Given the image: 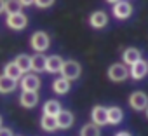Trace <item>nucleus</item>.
Returning <instances> with one entry per match:
<instances>
[{
	"instance_id": "nucleus-1",
	"label": "nucleus",
	"mask_w": 148,
	"mask_h": 136,
	"mask_svg": "<svg viewBox=\"0 0 148 136\" xmlns=\"http://www.w3.org/2000/svg\"><path fill=\"white\" fill-rule=\"evenodd\" d=\"M30 45L37 54H44V51H47L51 45V38L45 32H35L30 38Z\"/></svg>"
},
{
	"instance_id": "nucleus-2",
	"label": "nucleus",
	"mask_w": 148,
	"mask_h": 136,
	"mask_svg": "<svg viewBox=\"0 0 148 136\" xmlns=\"http://www.w3.org/2000/svg\"><path fill=\"white\" fill-rule=\"evenodd\" d=\"M61 77L63 79H66L68 82H71V80H75V79H79L80 77V73H82V68H80V65L77 63V61H73V59H70V61H64L63 63V66H61Z\"/></svg>"
},
{
	"instance_id": "nucleus-3",
	"label": "nucleus",
	"mask_w": 148,
	"mask_h": 136,
	"mask_svg": "<svg viewBox=\"0 0 148 136\" xmlns=\"http://www.w3.org/2000/svg\"><path fill=\"white\" fill-rule=\"evenodd\" d=\"M21 89L23 93H37L40 89V79L35 73H26L21 79Z\"/></svg>"
},
{
	"instance_id": "nucleus-4",
	"label": "nucleus",
	"mask_w": 148,
	"mask_h": 136,
	"mask_svg": "<svg viewBox=\"0 0 148 136\" xmlns=\"http://www.w3.org/2000/svg\"><path fill=\"white\" fill-rule=\"evenodd\" d=\"M7 26L11 28V30H16V32H19V30H25L26 26H28V16L26 14H23V12H19V14H11V16H7Z\"/></svg>"
},
{
	"instance_id": "nucleus-5",
	"label": "nucleus",
	"mask_w": 148,
	"mask_h": 136,
	"mask_svg": "<svg viewBox=\"0 0 148 136\" xmlns=\"http://www.w3.org/2000/svg\"><path fill=\"white\" fill-rule=\"evenodd\" d=\"M127 75H129L127 68H125L124 65H120V63H115V65H112V66L108 68V77H110V80H113V82H122V80L127 79Z\"/></svg>"
},
{
	"instance_id": "nucleus-6",
	"label": "nucleus",
	"mask_w": 148,
	"mask_h": 136,
	"mask_svg": "<svg viewBox=\"0 0 148 136\" xmlns=\"http://www.w3.org/2000/svg\"><path fill=\"white\" fill-rule=\"evenodd\" d=\"M129 105L134 108V110H146L148 106V96L143 93V91H136L129 96Z\"/></svg>"
},
{
	"instance_id": "nucleus-7",
	"label": "nucleus",
	"mask_w": 148,
	"mask_h": 136,
	"mask_svg": "<svg viewBox=\"0 0 148 136\" xmlns=\"http://www.w3.org/2000/svg\"><path fill=\"white\" fill-rule=\"evenodd\" d=\"M91 117H92V124L94 126H98V127L99 126H105V124H108V108L98 105V106L92 108Z\"/></svg>"
},
{
	"instance_id": "nucleus-8",
	"label": "nucleus",
	"mask_w": 148,
	"mask_h": 136,
	"mask_svg": "<svg viewBox=\"0 0 148 136\" xmlns=\"http://www.w3.org/2000/svg\"><path fill=\"white\" fill-rule=\"evenodd\" d=\"M131 12H132V5L129 2H124L122 0V2H117L113 5V16L119 19H127L131 16Z\"/></svg>"
},
{
	"instance_id": "nucleus-9",
	"label": "nucleus",
	"mask_w": 148,
	"mask_h": 136,
	"mask_svg": "<svg viewBox=\"0 0 148 136\" xmlns=\"http://www.w3.org/2000/svg\"><path fill=\"white\" fill-rule=\"evenodd\" d=\"M73 113L70 110H61L58 115H56V124H58V129H68L71 127L73 124Z\"/></svg>"
},
{
	"instance_id": "nucleus-10",
	"label": "nucleus",
	"mask_w": 148,
	"mask_h": 136,
	"mask_svg": "<svg viewBox=\"0 0 148 136\" xmlns=\"http://www.w3.org/2000/svg\"><path fill=\"white\" fill-rule=\"evenodd\" d=\"M63 58L54 54V56H49L47 58V63H45V72L49 73H59L61 72V66H63Z\"/></svg>"
},
{
	"instance_id": "nucleus-11",
	"label": "nucleus",
	"mask_w": 148,
	"mask_h": 136,
	"mask_svg": "<svg viewBox=\"0 0 148 136\" xmlns=\"http://www.w3.org/2000/svg\"><path fill=\"white\" fill-rule=\"evenodd\" d=\"M131 77L132 79H136V80H139V79H143L146 73H148V65H146V61H143V59H139L138 63H134L132 66H131Z\"/></svg>"
},
{
	"instance_id": "nucleus-12",
	"label": "nucleus",
	"mask_w": 148,
	"mask_h": 136,
	"mask_svg": "<svg viewBox=\"0 0 148 136\" xmlns=\"http://www.w3.org/2000/svg\"><path fill=\"white\" fill-rule=\"evenodd\" d=\"M89 23H91L92 28H98V30H99V28H105L106 23H108V16H106V12H103V11H96V12L91 14Z\"/></svg>"
},
{
	"instance_id": "nucleus-13",
	"label": "nucleus",
	"mask_w": 148,
	"mask_h": 136,
	"mask_svg": "<svg viewBox=\"0 0 148 136\" xmlns=\"http://www.w3.org/2000/svg\"><path fill=\"white\" fill-rule=\"evenodd\" d=\"M4 77H7V79H11V80H14V82H18L19 79H23V73H21V70L14 65V61H11V63H7L5 66H4V73H2Z\"/></svg>"
},
{
	"instance_id": "nucleus-14",
	"label": "nucleus",
	"mask_w": 148,
	"mask_h": 136,
	"mask_svg": "<svg viewBox=\"0 0 148 136\" xmlns=\"http://www.w3.org/2000/svg\"><path fill=\"white\" fill-rule=\"evenodd\" d=\"M14 65L19 68L21 73L25 75L26 72H30V70H32V56H30V54H19V56H16Z\"/></svg>"
},
{
	"instance_id": "nucleus-15",
	"label": "nucleus",
	"mask_w": 148,
	"mask_h": 136,
	"mask_svg": "<svg viewBox=\"0 0 148 136\" xmlns=\"http://www.w3.org/2000/svg\"><path fill=\"white\" fill-rule=\"evenodd\" d=\"M19 103H21V106H25V108H33V106H37V103H38V93H21Z\"/></svg>"
},
{
	"instance_id": "nucleus-16",
	"label": "nucleus",
	"mask_w": 148,
	"mask_h": 136,
	"mask_svg": "<svg viewBox=\"0 0 148 136\" xmlns=\"http://www.w3.org/2000/svg\"><path fill=\"white\" fill-rule=\"evenodd\" d=\"M122 59H124V63L125 65H134V63H138L139 59H141V52L138 51V49H134V47H131V49H125L124 51V54H122Z\"/></svg>"
},
{
	"instance_id": "nucleus-17",
	"label": "nucleus",
	"mask_w": 148,
	"mask_h": 136,
	"mask_svg": "<svg viewBox=\"0 0 148 136\" xmlns=\"http://www.w3.org/2000/svg\"><path fill=\"white\" fill-rule=\"evenodd\" d=\"M61 110H63V108H61L59 101H56V100H49V101H45V103H44V115L56 117Z\"/></svg>"
},
{
	"instance_id": "nucleus-18",
	"label": "nucleus",
	"mask_w": 148,
	"mask_h": 136,
	"mask_svg": "<svg viewBox=\"0 0 148 136\" xmlns=\"http://www.w3.org/2000/svg\"><path fill=\"white\" fill-rule=\"evenodd\" d=\"M70 87H71V84H70L66 79H63V77H59V79H56V80L52 82V91H54L56 94H66V93L70 91Z\"/></svg>"
},
{
	"instance_id": "nucleus-19",
	"label": "nucleus",
	"mask_w": 148,
	"mask_h": 136,
	"mask_svg": "<svg viewBox=\"0 0 148 136\" xmlns=\"http://www.w3.org/2000/svg\"><path fill=\"white\" fill-rule=\"evenodd\" d=\"M45 63H47V56H44V54L32 56V70L33 72H45Z\"/></svg>"
},
{
	"instance_id": "nucleus-20",
	"label": "nucleus",
	"mask_w": 148,
	"mask_h": 136,
	"mask_svg": "<svg viewBox=\"0 0 148 136\" xmlns=\"http://www.w3.org/2000/svg\"><path fill=\"white\" fill-rule=\"evenodd\" d=\"M16 87H18V82L7 79V77H4V75H0V93H2V94H9V93H12Z\"/></svg>"
},
{
	"instance_id": "nucleus-21",
	"label": "nucleus",
	"mask_w": 148,
	"mask_h": 136,
	"mask_svg": "<svg viewBox=\"0 0 148 136\" xmlns=\"http://www.w3.org/2000/svg\"><path fill=\"white\" fill-rule=\"evenodd\" d=\"M124 119V112L120 106H110L108 108V122L110 124H119Z\"/></svg>"
},
{
	"instance_id": "nucleus-22",
	"label": "nucleus",
	"mask_w": 148,
	"mask_h": 136,
	"mask_svg": "<svg viewBox=\"0 0 148 136\" xmlns=\"http://www.w3.org/2000/svg\"><path fill=\"white\" fill-rule=\"evenodd\" d=\"M40 126H42V129H44V131H47V133H52V131H56V129H58L56 117L42 115V119H40Z\"/></svg>"
},
{
	"instance_id": "nucleus-23",
	"label": "nucleus",
	"mask_w": 148,
	"mask_h": 136,
	"mask_svg": "<svg viewBox=\"0 0 148 136\" xmlns=\"http://www.w3.org/2000/svg\"><path fill=\"white\" fill-rule=\"evenodd\" d=\"M4 12H7V16L23 12L21 2H18V0H9V2H5V9H4Z\"/></svg>"
},
{
	"instance_id": "nucleus-24",
	"label": "nucleus",
	"mask_w": 148,
	"mask_h": 136,
	"mask_svg": "<svg viewBox=\"0 0 148 136\" xmlns=\"http://www.w3.org/2000/svg\"><path fill=\"white\" fill-rule=\"evenodd\" d=\"M80 136H99V127L94 126L92 122H91V124H86V126L80 129Z\"/></svg>"
},
{
	"instance_id": "nucleus-25",
	"label": "nucleus",
	"mask_w": 148,
	"mask_h": 136,
	"mask_svg": "<svg viewBox=\"0 0 148 136\" xmlns=\"http://www.w3.org/2000/svg\"><path fill=\"white\" fill-rule=\"evenodd\" d=\"M35 4V7H38V9H47V7H52V0H37V2H33Z\"/></svg>"
},
{
	"instance_id": "nucleus-26",
	"label": "nucleus",
	"mask_w": 148,
	"mask_h": 136,
	"mask_svg": "<svg viewBox=\"0 0 148 136\" xmlns=\"http://www.w3.org/2000/svg\"><path fill=\"white\" fill-rule=\"evenodd\" d=\"M0 136H14L9 127H0Z\"/></svg>"
},
{
	"instance_id": "nucleus-27",
	"label": "nucleus",
	"mask_w": 148,
	"mask_h": 136,
	"mask_svg": "<svg viewBox=\"0 0 148 136\" xmlns=\"http://www.w3.org/2000/svg\"><path fill=\"white\" fill-rule=\"evenodd\" d=\"M30 5H33L32 0H21V7H30Z\"/></svg>"
},
{
	"instance_id": "nucleus-28",
	"label": "nucleus",
	"mask_w": 148,
	"mask_h": 136,
	"mask_svg": "<svg viewBox=\"0 0 148 136\" xmlns=\"http://www.w3.org/2000/svg\"><path fill=\"white\" fill-rule=\"evenodd\" d=\"M4 9H5V2H4V0H0V14L4 12Z\"/></svg>"
},
{
	"instance_id": "nucleus-29",
	"label": "nucleus",
	"mask_w": 148,
	"mask_h": 136,
	"mask_svg": "<svg viewBox=\"0 0 148 136\" xmlns=\"http://www.w3.org/2000/svg\"><path fill=\"white\" fill-rule=\"evenodd\" d=\"M115 136H131V134H129L127 131H120V133H117Z\"/></svg>"
},
{
	"instance_id": "nucleus-30",
	"label": "nucleus",
	"mask_w": 148,
	"mask_h": 136,
	"mask_svg": "<svg viewBox=\"0 0 148 136\" xmlns=\"http://www.w3.org/2000/svg\"><path fill=\"white\" fill-rule=\"evenodd\" d=\"M0 127H2V117H0Z\"/></svg>"
},
{
	"instance_id": "nucleus-31",
	"label": "nucleus",
	"mask_w": 148,
	"mask_h": 136,
	"mask_svg": "<svg viewBox=\"0 0 148 136\" xmlns=\"http://www.w3.org/2000/svg\"><path fill=\"white\" fill-rule=\"evenodd\" d=\"M146 117H148V106H146Z\"/></svg>"
},
{
	"instance_id": "nucleus-32",
	"label": "nucleus",
	"mask_w": 148,
	"mask_h": 136,
	"mask_svg": "<svg viewBox=\"0 0 148 136\" xmlns=\"http://www.w3.org/2000/svg\"><path fill=\"white\" fill-rule=\"evenodd\" d=\"M146 65H148V63H146Z\"/></svg>"
}]
</instances>
